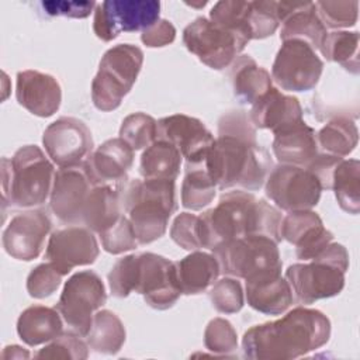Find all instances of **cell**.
<instances>
[{
	"label": "cell",
	"mask_w": 360,
	"mask_h": 360,
	"mask_svg": "<svg viewBox=\"0 0 360 360\" xmlns=\"http://www.w3.org/2000/svg\"><path fill=\"white\" fill-rule=\"evenodd\" d=\"M264 193L284 211L312 210L321 198L322 187L307 169L294 165H277L266 177Z\"/></svg>",
	"instance_id": "obj_12"
},
{
	"label": "cell",
	"mask_w": 360,
	"mask_h": 360,
	"mask_svg": "<svg viewBox=\"0 0 360 360\" xmlns=\"http://www.w3.org/2000/svg\"><path fill=\"white\" fill-rule=\"evenodd\" d=\"M125 326L117 314L108 309H98L86 336L90 349L103 354H115L125 343Z\"/></svg>",
	"instance_id": "obj_32"
},
{
	"label": "cell",
	"mask_w": 360,
	"mask_h": 360,
	"mask_svg": "<svg viewBox=\"0 0 360 360\" xmlns=\"http://www.w3.org/2000/svg\"><path fill=\"white\" fill-rule=\"evenodd\" d=\"M89 345L75 333H62L56 339L51 340L46 346L39 349L35 359H68V360H84L89 357Z\"/></svg>",
	"instance_id": "obj_41"
},
{
	"label": "cell",
	"mask_w": 360,
	"mask_h": 360,
	"mask_svg": "<svg viewBox=\"0 0 360 360\" xmlns=\"http://www.w3.org/2000/svg\"><path fill=\"white\" fill-rule=\"evenodd\" d=\"M246 300L250 308L266 315H281L292 304V291L281 271H271L246 280Z\"/></svg>",
	"instance_id": "obj_24"
},
{
	"label": "cell",
	"mask_w": 360,
	"mask_h": 360,
	"mask_svg": "<svg viewBox=\"0 0 360 360\" xmlns=\"http://www.w3.org/2000/svg\"><path fill=\"white\" fill-rule=\"evenodd\" d=\"M249 41L246 35L219 27L205 17H197L183 30L186 48L215 70L231 66Z\"/></svg>",
	"instance_id": "obj_10"
},
{
	"label": "cell",
	"mask_w": 360,
	"mask_h": 360,
	"mask_svg": "<svg viewBox=\"0 0 360 360\" xmlns=\"http://www.w3.org/2000/svg\"><path fill=\"white\" fill-rule=\"evenodd\" d=\"M269 166L271 160L259 145L256 128L246 111L224 114L218 121V136L205 159V167L217 187L259 190L266 181Z\"/></svg>",
	"instance_id": "obj_1"
},
{
	"label": "cell",
	"mask_w": 360,
	"mask_h": 360,
	"mask_svg": "<svg viewBox=\"0 0 360 360\" xmlns=\"http://www.w3.org/2000/svg\"><path fill=\"white\" fill-rule=\"evenodd\" d=\"M138 255H128L118 259L108 273L110 291L117 298H125L135 288Z\"/></svg>",
	"instance_id": "obj_46"
},
{
	"label": "cell",
	"mask_w": 360,
	"mask_h": 360,
	"mask_svg": "<svg viewBox=\"0 0 360 360\" xmlns=\"http://www.w3.org/2000/svg\"><path fill=\"white\" fill-rule=\"evenodd\" d=\"M271 148L278 163L301 167L319 153L316 132L304 120L274 132Z\"/></svg>",
	"instance_id": "obj_25"
},
{
	"label": "cell",
	"mask_w": 360,
	"mask_h": 360,
	"mask_svg": "<svg viewBox=\"0 0 360 360\" xmlns=\"http://www.w3.org/2000/svg\"><path fill=\"white\" fill-rule=\"evenodd\" d=\"M343 158L330 153H318L305 167L318 179L322 190H332V176Z\"/></svg>",
	"instance_id": "obj_49"
},
{
	"label": "cell",
	"mask_w": 360,
	"mask_h": 360,
	"mask_svg": "<svg viewBox=\"0 0 360 360\" xmlns=\"http://www.w3.org/2000/svg\"><path fill=\"white\" fill-rule=\"evenodd\" d=\"M105 301V287L100 276L91 270H83L68 278L55 308L70 333L86 338L94 314Z\"/></svg>",
	"instance_id": "obj_9"
},
{
	"label": "cell",
	"mask_w": 360,
	"mask_h": 360,
	"mask_svg": "<svg viewBox=\"0 0 360 360\" xmlns=\"http://www.w3.org/2000/svg\"><path fill=\"white\" fill-rule=\"evenodd\" d=\"M121 204L138 243H152L165 235L169 218L176 211L174 180H129L121 188Z\"/></svg>",
	"instance_id": "obj_4"
},
{
	"label": "cell",
	"mask_w": 360,
	"mask_h": 360,
	"mask_svg": "<svg viewBox=\"0 0 360 360\" xmlns=\"http://www.w3.org/2000/svg\"><path fill=\"white\" fill-rule=\"evenodd\" d=\"M318 148L335 156H347L359 142V129L349 117H336L316 132Z\"/></svg>",
	"instance_id": "obj_33"
},
{
	"label": "cell",
	"mask_w": 360,
	"mask_h": 360,
	"mask_svg": "<svg viewBox=\"0 0 360 360\" xmlns=\"http://www.w3.org/2000/svg\"><path fill=\"white\" fill-rule=\"evenodd\" d=\"M103 249L111 255H120L135 249L139 243L134 233L132 225L127 215H121L118 221L100 233Z\"/></svg>",
	"instance_id": "obj_45"
},
{
	"label": "cell",
	"mask_w": 360,
	"mask_h": 360,
	"mask_svg": "<svg viewBox=\"0 0 360 360\" xmlns=\"http://www.w3.org/2000/svg\"><path fill=\"white\" fill-rule=\"evenodd\" d=\"M222 274L245 281L260 274L281 271L283 262L277 242L266 235H246L212 250Z\"/></svg>",
	"instance_id": "obj_8"
},
{
	"label": "cell",
	"mask_w": 360,
	"mask_h": 360,
	"mask_svg": "<svg viewBox=\"0 0 360 360\" xmlns=\"http://www.w3.org/2000/svg\"><path fill=\"white\" fill-rule=\"evenodd\" d=\"M204 346L211 353L228 356L238 349V335L232 323L225 318H214L204 330Z\"/></svg>",
	"instance_id": "obj_43"
},
{
	"label": "cell",
	"mask_w": 360,
	"mask_h": 360,
	"mask_svg": "<svg viewBox=\"0 0 360 360\" xmlns=\"http://www.w3.org/2000/svg\"><path fill=\"white\" fill-rule=\"evenodd\" d=\"M359 41L357 31H333L326 34L319 51L328 60L359 75Z\"/></svg>",
	"instance_id": "obj_36"
},
{
	"label": "cell",
	"mask_w": 360,
	"mask_h": 360,
	"mask_svg": "<svg viewBox=\"0 0 360 360\" xmlns=\"http://www.w3.org/2000/svg\"><path fill=\"white\" fill-rule=\"evenodd\" d=\"M134 163V149L120 136L103 142L84 160L93 184L124 186Z\"/></svg>",
	"instance_id": "obj_22"
},
{
	"label": "cell",
	"mask_w": 360,
	"mask_h": 360,
	"mask_svg": "<svg viewBox=\"0 0 360 360\" xmlns=\"http://www.w3.org/2000/svg\"><path fill=\"white\" fill-rule=\"evenodd\" d=\"M143 52L132 44H118L105 51L91 82V101L100 111L118 108L138 79Z\"/></svg>",
	"instance_id": "obj_7"
},
{
	"label": "cell",
	"mask_w": 360,
	"mask_h": 360,
	"mask_svg": "<svg viewBox=\"0 0 360 360\" xmlns=\"http://www.w3.org/2000/svg\"><path fill=\"white\" fill-rule=\"evenodd\" d=\"M84 162L55 172L49 205L52 212L65 224H82V211L93 187Z\"/></svg>",
	"instance_id": "obj_17"
},
{
	"label": "cell",
	"mask_w": 360,
	"mask_h": 360,
	"mask_svg": "<svg viewBox=\"0 0 360 360\" xmlns=\"http://www.w3.org/2000/svg\"><path fill=\"white\" fill-rule=\"evenodd\" d=\"M231 82L233 94L242 104H253L273 87L270 73L249 55H239L232 62Z\"/></svg>",
	"instance_id": "obj_30"
},
{
	"label": "cell",
	"mask_w": 360,
	"mask_h": 360,
	"mask_svg": "<svg viewBox=\"0 0 360 360\" xmlns=\"http://www.w3.org/2000/svg\"><path fill=\"white\" fill-rule=\"evenodd\" d=\"M323 62L315 49L300 39L283 41L271 66V79L287 91H309L322 75Z\"/></svg>",
	"instance_id": "obj_13"
},
{
	"label": "cell",
	"mask_w": 360,
	"mask_h": 360,
	"mask_svg": "<svg viewBox=\"0 0 360 360\" xmlns=\"http://www.w3.org/2000/svg\"><path fill=\"white\" fill-rule=\"evenodd\" d=\"M121 188L111 184L93 186L82 211V224L98 235L114 225L122 215Z\"/></svg>",
	"instance_id": "obj_26"
},
{
	"label": "cell",
	"mask_w": 360,
	"mask_h": 360,
	"mask_svg": "<svg viewBox=\"0 0 360 360\" xmlns=\"http://www.w3.org/2000/svg\"><path fill=\"white\" fill-rule=\"evenodd\" d=\"M51 226L52 222L42 210L20 212L3 232V248L13 259L31 262L41 255Z\"/></svg>",
	"instance_id": "obj_19"
},
{
	"label": "cell",
	"mask_w": 360,
	"mask_h": 360,
	"mask_svg": "<svg viewBox=\"0 0 360 360\" xmlns=\"http://www.w3.org/2000/svg\"><path fill=\"white\" fill-rule=\"evenodd\" d=\"M181 153L172 143L156 139L141 155L139 173L143 179L176 180L180 173Z\"/></svg>",
	"instance_id": "obj_31"
},
{
	"label": "cell",
	"mask_w": 360,
	"mask_h": 360,
	"mask_svg": "<svg viewBox=\"0 0 360 360\" xmlns=\"http://www.w3.org/2000/svg\"><path fill=\"white\" fill-rule=\"evenodd\" d=\"M280 25L277 13V1L257 0L250 1L249 30L252 39H263L276 32Z\"/></svg>",
	"instance_id": "obj_42"
},
{
	"label": "cell",
	"mask_w": 360,
	"mask_h": 360,
	"mask_svg": "<svg viewBox=\"0 0 360 360\" xmlns=\"http://www.w3.org/2000/svg\"><path fill=\"white\" fill-rule=\"evenodd\" d=\"M281 239L295 246V255L300 260L316 257L330 242L333 235L328 231L321 217L312 210L290 211L283 217L280 228Z\"/></svg>",
	"instance_id": "obj_20"
},
{
	"label": "cell",
	"mask_w": 360,
	"mask_h": 360,
	"mask_svg": "<svg viewBox=\"0 0 360 360\" xmlns=\"http://www.w3.org/2000/svg\"><path fill=\"white\" fill-rule=\"evenodd\" d=\"M97 3L90 1H70V0H51L41 1V7L48 15H63L70 18H86L96 8Z\"/></svg>",
	"instance_id": "obj_48"
},
{
	"label": "cell",
	"mask_w": 360,
	"mask_h": 360,
	"mask_svg": "<svg viewBox=\"0 0 360 360\" xmlns=\"http://www.w3.org/2000/svg\"><path fill=\"white\" fill-rule=\"evenodd\" d=\"M63 319L56 308L31 305L17 319V333L28 346L48 343L63 333Z\"/></svg>",
	"instance_id": "obj_27"
},
{
	"label": "cell",
	"mask_w": 360,
	"mask_h": 360,
	"mask_svg": "<svg viewBox=\"0 0 360 360\" xmlns=\"http://www.w3.org/2000/svg\"><path fill=\"white\" fill-rule=\"evenodd\" d=\"M134 291L155 309L172 308L181 295L174 262L152 252L139 253Z\"/></svg>",
	"instance_id": "obj_14"
},
{
	"label": "cell",
	"mask_w": 360,
	"mask_h": 360,
	"mask_svg": "<svg viewBox=\"0 0 360 360\" xmlns=\"http://www.w3.org/2000/svg\"><path fill=\"white\" fill-rule=\"evenodd\" d=\"M15 97L20 105L37 117L53 115L62 101V89L59 82L39 70L27 69L17 73Z\"/></svg>",
	"instance_id": "obj_21"
},
{
	"label": "cell",
	"mask_w": 360,
	"mask_h": 360,
	"mask_svg": "<svg viewBox=\"0 0 360 360\" xmlns=\"http://www.w3.org/2000/svg\"><path fill=\"white\" fill-rule=\"evenodd\" d=\"M63 274L56 270V267L46 262L34 267L27 277V291L30 297L37 300H44L51 297L60 285Z\"/></svg>",
	"instance_id": "obj_44"
},
{
	"label": "cell",
	"mask_w": 360,
	"mask_h": 360,
	"mask_svg": "<svg viewBox=\"0 0 360 360\" xmlns=\"http://www.w3.org/2000/svg\"><path fill=\"white\" fill-rule=\"evenodd\" d=\"M158 139L176 146L187 165L202 163L215 138L198 118L173 114L158 121Z\"/></svg>",
	"instance_id": "obj_18"
},
{
	"label": "cell",
	"mask_w": 360,
	"mask_h": 360,
	"mask_svg": "<svg viewBox=\"0 0 360 360\" xmlns=\"http://www.w3.org/2000/svg\"><path fill=\"white\" fill-rule=\"evenodd\" d=\"M316 14L326 28H349L356 25L359 1H316Z\"/></svg>",
	"instance_id": "obj_40"
},
{
	"label": "cell",
	"mask_w": 360,
	"mask_h": 360,
	"mask_svg": "<svg viewBox=\"0 0 360 360\" xmlns=\"http://www.w3.org/2000/svg\"><path fill=\"white\" fill-rule=\"evenodd\" d=\"M212 307L221 314L239 312L245 304V294L238 278L222 277L217 280L210 290Z\"/></svg>",
	"instance_id": "obj_39"
},
{
	"label": "cell",
	"mask_w": 360,
	"mask_h": 360,
	"mask_svg": "<svg viewBox=\"0 0 360 360\" xmlns=\"http://www.w3.org/2000/svg\"><path fill=\"white\" fill-rule=\"evenodd\" d=\"M217 184L210 176L205 162L186 165V174L181 183V205L191 211L207 207L215 197Z\"/></svg>",
	"instance_id": "obj_35"
},
{
	"label": "cell",
	"mask_w": 360,
	"mask_h": 360,
	"mask_svg": "<svg viewBox=\"0 0 360 360\" xmlns=\"http://www.w3.org/2000/svg\"><path fill=\"white\" fill-rule=\"evenodd\" d=\"M170 238L186 250L193 252L201 249L198 215L191 212L179 214L170 226Z\"/></svg>",
	"instance_id": "obj_47"
},
{
	"label": "cell",
	"mask_w": 360,
	"mask_h": 360,
	"mask_svg": "<svg viewBox=\"0 0 360 360\" xmlns=\"http://www.w3.org/2000/svg\"><path fill=\"white\" fill-rule=\"evenodd\" d=\"M329 338V318L301 305L277 321L249 328L242 338V350L252 360H290L322 347Z\"/></svg>",
	"instance_id": "obj_2"
},
{
	"label": "cell",
	"mask_w": 360,
	"mask_h": 360,
	"mask_svg": "<svg viewBox=\"0 0 360 360\" xmlns=\"http://www.w3.org/2000/svg\"><path fill=\"white\" fill-rule=\"evenodd\" d=\"M45 152L59 167L83 163L93 153V136L79 118L60 117L46 127L42 135Z\"/></svg>",
	"instance_id": "obj_15"
},
{
	"label": "cell",
	"mask_w": 360,
	"mask_h": 360,
	"mask_svg": "<svg viewBox=\"0 0 360 360\" xmlns=\"http://www.w3.org/2000/svg\"><path fill=\"white\" fill-rule=\"evenodd\" d=\"M181 294L195 295L212 285L221 274L219 263L214 255L193 250L186 257L174 262Z\"/></svg>",
	"instance_id": "obj_29"
},
{
	"label": "cell",
	"mask_w": 360,
	"mask_h": 360,
	"mask_svg": "<svg viewBox=\"0 0 360 360\" xmlns=\"http://www.w3.org/2000/svg\"><path fill=\"white\" fill-rule=\"evenodd\" d=\"M332 190L339 207L357 215L360 211V162L357 159H342L332 176Z\"/></svg>",
	"instance_id": "obj_34"
},
{
	"label": "cell",
	"mask_w": 360,
	"mask_h": 360,
	"mask_svg": "<svg viewBox=\"0 0 360 360\" xmlns=\"http://www.w3.org/2000/svg\"><path fill=\"white\" fill-rule=\"evenodd\" d=\"M280 211L245 190L226 191L214 208L198 215L201 248L214 250L219 245L246 235H266L281 240Z\"/></svg>",
	"instance_id": "obj_3"
},
{
	"label": "cell",
	"mask_w": 360,
	"mask_h": 360,
	"mask_svg": "<svg viewBox=\"0 0 360 360\" xmlns=\"http://www.w3.org/2000/svg\"><path fill=\"white\" fill-rule=\"evenodd\" d=\"M255 128L270 129L273 134L302 120V107L297 97L270 87L259 97L249 111Z\"/></svg>",
	"instance_id": "obj_23"
},
{
	"label": "cell",
	"mask_w": 360,
	"mask_h": 360,
	"mask_svg": "<svg viewBox=\"0 0 360 360\" xmlns=\"http://www.w3.org/2000/svg\"><path fill=\"white\" fill-rule=\"evenodd\" d=\"M349 269V253L340 243L330 242L316 257L307 263H294L285 270L292 298L300 305H309L318 300L330 298L345 287Z\"/></svg>",
	"instance_id": "obj_6"
},
{
	"label": "cell",
	"mask_w": 360,
	"mask_h": 360,
	"mask_svg": "<svg viewBox=\"0 0 360 360\" xmlns=\"http://www.w3.org/2000/svg\"><path fill=\"white\" fill-rule=\"evenodd\" d=\"M120 138L134 150L148 148L158 139V121L145 112L129 114L122 120Z\"/></svg>",
	"instance_id": "obj_38"
},
{
	"label": "cell",
	"mask_w": 360,
	"mask_h": 360,
	"mask_svg": "<svg viewBox=\"0 0 360 360\" xmlns=\"http://www.w3.org/2000/svg\"><path fill=\"white\" fill-rule=\"evenodd\" d=\"M30 353L28 350L22 349L21 346L17 345H11V346H6L1 352L0 359L1 360H10V359H28Z\"/></svg>",
	"instance_id": "obj_51"
},
{
	"label": "cell",
	"mask_w": 360,
	"mask_h": 360,
	"mask_svg": "<svg viewBox=\"0 0 360 360\" xmlns=\"http://www.w3.org/2000/svg\"><path fill=\"white\" fill-rule=\"evenodd\" d=\"M160 3L156 0H105L97 3L93 31L104 42L121 32L143 31L159 20Z\"/></svg>",
	"instance_id": "obj_11"
},
{
	"label": "cell",
	"mask_w": 360,
	"mask_h": 360,
	"mask_svg": "<svg viewBox=\"0 0 360 360\" xmlns=\"http://www.w3.org/2000/svg\"><path fill=\"white\" fill-rule=\"evenodd\" d=\"M328 31L316 14L312 1H291L290 14L283 20L280 39H300L319 49Z\"/></svg>",
	"instance_id": "obj_28"
},
{
	"label": "cell",
	"mask_w": 360,
	"mask_h": 360,
	"mask_svg": "<svg viewBox=\"0 0 360 360\" xmlns=\"http://www.w3.org/2000/svg\"><path fill=\"white\" fill-rule=\"evenodd\" d=\"M250 1L240 0H221L214 4L210 11V20L226 30L240 32L252 39L249 30Z\"/></svg>",
	"instance_id": "obj_37"
},
{
	"label": "cell",
	"mask_w": 360,
	"mask_h": 360,
	"mask_svg": "<svg viewBox=\"0 0 360 360\" xmlns=\"http://www.w3.org/2000/svg\"><path fill=\"white\" fill-rule=\"evenodd\" d=\"M55 169L37 145H25L11 159H1L3 207L34 208L51 195Z\"/></svg>",
	"instance_id": "obj_5"
},
{
	"label": "cell",
	"mask_w": 360,
	"mask_h": 360,
	"mask_svg": "<svg viewBox=\"0 0 360 360\" xmlns=\"http://www.w3.org/2000/svg\"><path fill=\"white\" fill-rule=\"evenodd\" d=\"M187 4L191 6V7H204L207 4V1H202V3H187Z\"/></svg>",
	"instance_id": "obj_52"
},
{
	"label": "cell",
	"mask_w": 360,
	"mask_h": 360,
	"mask_svg": "<svg viewBox=\"0 0 360 360\" xmlns=\"http://www.w3.org/2000/svg\"><path fill=\"white\" fill-rule=\"evenodd\" d=\"M176 38L174 25L165 18H159L153 25L141 32V41L149 48H160L172 44Z\"/></svg>",
	"instance_id": "obj_50"
},
{
	"label": "cell",
	"mask_w": 360,
	"mask_h": 360,
	"mask_svg": "<svg viewBox=\"0 0 360 360\" xmlns=\"http://www.w3.org/2000/svg\"><path fill=\"white\" fill-rule=\"evenodd\" d=\"M98 252V243L93 231L82 225H70L51 233L45 259L66 276L77 266L94 263Z\"/></svg>",
	"instance_id": "obj_16"
}]
</instances>
